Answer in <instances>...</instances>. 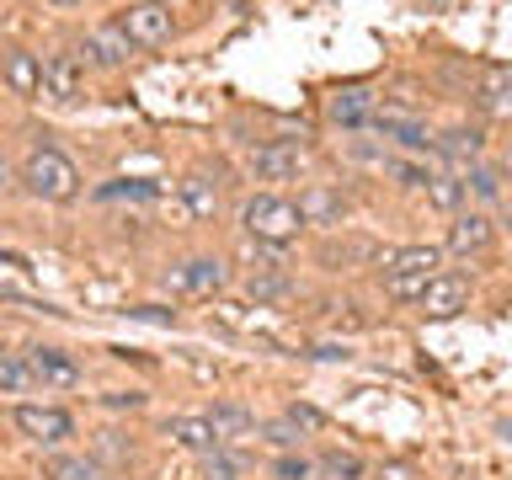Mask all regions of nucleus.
<instances>
[{"label": "nucleus", "instance_id": "1", "mask_svg": "<svg viewBox=\"0 0 512 480\" xmlns=\"http://www.w3.org/2000/svg\"><path fill=\"white\" fill-rule=\"evenodd\" d=\"M240 224L256 246H294L304 230V208L299 198H283V192H256V198L240 208Z\"/></svg>", "mask_w": 512, "mask_h": 480}, {"label": "nucleus", "instance_id": "2", "mask_svg": "<svg viewBox=\"0 0 512 480\" xmlns=\"http://www.w3.org/2000/svg\"><path fill=\"white\" fill-rule=\"evenodd\" d=\"M438 272H443L438 246H400L395 256H384V294H390L395 304H416Z\"/></svg>", "mask_w": 512, "mask_h": 480}, {"label": "nucleus", "instance_id": "3", "mask_svg": "<svg viewBox=\"0 0 512 480\" xmlns=\"http://www.w3.org/2000/svg\"><path fill=\"white\" fill-rule=\"evenodd\" d=\"M22 187L32 192V198H43V203H75L80 198V171H75V160L64 150H48L43 144V150L27 155Z\"/></svg>", "mask_w": 512, "mask_h": 480}, {"label": "nucleus", "instance_id": "4", "mask_svg": "<svg viewBox=\"0 0 512 480\" xmlns=\"http://www.w3.org/2000/svg\"><path fill=\"white\" fill-rule=\"evenodd\" d=\"M11 422H16L22 438H32L38 448H59L64 438H75V416L64 406H32V400H22Z\"/></svg>", "mask_w": 512, "mask_h": 480}, {"label": "nucleus", "instance_id": "5", "mask_svg": "<svg viewBox=\"0 0 512 480\" xmlns=\"http://www.w3.org/2000/svg\"><path fill=\"white\" fill-rule=\"evenodd\" d=\"M118 22H123V32H128L139 48H160V43L176 38V16H171L166 0H139V6H128V11L118 16Z\"/></svg>", "mask_w": 512, "mask_h": 480}, {"label": "nucleus", "instance_id": "6", "mask_svg": "<svg viewBox=\"0 0 512 480\" xmlns=\"http://www.w3.org/2000/svg\"><path fill=\"white\" fill-rule=\"evenodd\" d=\"M43 96H54V102H80L86 96V59L70 54V48H54V54H43Z\"/></svg>", "mask_w": 512, "mask_h": 480}, {"label": "nucleus", "instance_id": "7", "mask_svg": "<svg viewBox=\"0 0 512 480\" xmlns=\"http://www.w3.org/2000/svg\"><path fill=\"white\" fill-rule=\"evenodd\" d=\"M80 54H86V64H96V70H123V64L139 54V43L123 32V22H102V27L86 32Z\"/></svg>", "mask_w": 512, "mask_h": 480}, {"label": "nucleus", "instance_id": "8", "mask_svg": "<svg viewBox=\"0 0 512 480\" xmlns=\"http://www.w3.org/2000/svg\"><path fill=\"white\" fill-rule=\"evenodd\" d=\"M491 240H496V219L486 208H459L448 235H443V246L454 256H480V251H491Z\"/></svg>", "mask_w": 512, "mask_h": 480}, {"label": "nucleus", "instance_id": "9", "mask_svg": "<svg viewBox=\"0 0 512 480\" xmlns=\"http://www.w3.org/2000/svg\"><path fill=\"white\" fill-rule=\"evenodd\" d=\"M374 134L390 139V144H400L406 155H438V134H432L422 118H411V112H379V118H374Z\"/></svg>", "mask_w": 512, "mask_h": 480}, {"label": "nucleus", "instance_id": "10", "mask_svg": "<svg viewBox=\"0 0 512 480\" xmlns=\"http://www.w3.org/2000/svg\"><path fill=\"white\" fill-rule=\"evenodd\" d=\"M166 283L176 294H219V288L230 283V267H224L219 256H187V262H176L166 272Z\"/></svg>", "mask_w": 512, "mask_h": 480}, {"label": "nucleus", "instance_id": "11", "mask_svg": "<svg viewBox=\"0 0 512 480\" xmlns=\"http://www.w3.org/2000/svg\"><path fill=\"white\" fill-rule=\"evenodd\" d=\"M251 171L262 176V182H299L304 171V150L294 139H267L251 150Z\"/></svg>", "mask_w": 512, "mask_h": 480}, {"label": "nucleus", "instance_id": "12", "mask_svg": "<svg viewBox=\"0 0 512 480\" xmlns=\"http://www.w3.org/2000/svg\"><path fill=\"white\" fill-rule=\"evenodd\" d=\"M326 118L336 128H374V118H379L374 91H368V86H336L326 96Z\"/></svg>", "mask_w": 512, "mask_h": 480}, {"label": "nucleus", "instance_id": "13", "mask_svg": "<svg viewBox=\"0 0 512 480\" xmlns=\"http://www.w3.org/2000/svg\"><path fill=\"white\" fill-rule=\"evenodd\" d=\"M422 310L432 315V320H448V315H459V310H470V278L464 272H438V278L427 283V294L416 299Z\"/></svg>", "mask_w": 512, "mask_h": 480}, {"label": "nucleus", "instance_id": "14", "mask_svg": "<svg viewBox=\"0 0 512 480\" xmlns=\"http://www.w3.org/2000/svg\"><path fill=\"white\" fill-rule=\"evenodd\" d=\"M299 208H304V224L336 230V224L352 214V198H347L342 187H331V182H315V187H304V192H299Z\"/></svg>", "mask_w": 512, "mask_h": 480}, {"label": "nucleus", "instance_id": "15", "mask_svg": "<svg viewBox=\"0 0 512 480\" xmlns=\"http://www.w3.org/2000/svg\"><path fill=\"white\" fill-rule=\"evenodd\" d=\"M27 363H32L43 390H75L80 384V363L64 347H27Z\"/></svg>", "mask_w": 512, "mask_h": 480}, {"label": "nucleus", "instance_id": "16", "mask_svg": "<svg viewBox=\"0 0 512 480\" xmlns=\"http://www.w3.org/2000/svg\"><path fill=\"white\" fill-rule=\"evenodd\" d=\"M480 155H486V134L480 128L454 123L448 134H438V160L448 171H470V166H480Z\"/></svg>", "mask_w": 512, "mask_h": 480}, {"label": "nucleus", "instance_id": "17", "mask_svg": "<svg viewBox=\"0 0 512 480\" xmlns=\"http://www.w3.org/2000/svg\"><path fill=\"white\" fill-rule=\"evenodd\" d=\"M0 75H6V86L16 96H43V54H32V48H6Z\"/></svg>", "mask_w": 512, "mask_h": 480}, {"label": "nucleus", "instance_id": "18", "mask_svg": "<svg viewBox=\"0 0 512 480\" xmlns=\"http://www.w3.org/2000/svg\"><path fill=\"white\" fill-rule=\"evenodd\" d=\"M166 438L182 443V448H192V454H219V448H230V443H224V432L208 422V416H171V422H166Z\"/></svg>", "mask_w": 512, "mask_h": 480}, {"label": "nucleus", "instance_id": "19", "mask_svg": "<svg viewBox=\"0 0 512 480\" xmlns=\"http://www.w3.org/2000/svg\"><path fill=\"white\" fill-rule=\"evenodd\" d=\"M43 475L48 480H107V464L96 454H64V448H54L43 459Z\"/></svg>", "mask_w": 512, "mask_h": 480}, {"label": "nucleus", "instance_id": "20", "mask_svg": "<svg viewBox=\"0 0 512 480\" xmlns=\"http://www.w3.org/2000/svg\"><path fill=\"white\" fill-rule=\"evenodd\" d=\"M182 203H187L192 219H214V214H219V187H214V176H208V171H187V176H182Z\"/></svg>", "mask_w": 512, "mask_h": 480}, {"label": "nucleus", "instance_id": "21", "mask_svg": "<svg viewBox=\"0 0 512 480\" xmlns=\"http://www.w3.org/2000/svg\"><path fill=\"white\" fill-rule=\"evenodd\" d=\"M480 107L491 118H512V64H491L486 80H480Z\"/></svg>", "mask_w": 512, "mask_h": 480}, {"label": "nucleus", "instance_id": "22", "mask_svg": "<svg viewBox=\"0 0 512 480\" xmlns=\"http://www.w3.org/2000/svg\"><path fill=\"white\" fill-rule=\"evenodd\" d=\"M427 203L443 208V214H459L464 203H470V192H464V171H438L427 182Z\"/></svg>", "mask_w": 512, "mask_h": 480}, {"label": "nucleus", "instance_id": "23", "mask_svg": "<svg viewBox=\"0 0 512 480\" xmlns=\"http://www.w3.org/2000/svg\"><path fill=\"white\" fill-rule=\"evenodd\" d=\"M38 374H32L27 352H0V395H32Z\"/></svg>", "mask_w": 512, "mask_h": 480}, {"label": "nucleus", "instance_id": "24", "mask_svg": "<svg viewBox=\"0 0 512 480\" xmlns=\"http://www.w3.org/2000/svg\"><path fill=\"white\" fill-rule=\"evenodd\" d=\"M288 272L278 267V262H267V267H256L251 278H246V294L256 299V304H272V299H288Z\"/></svg>", "mask_w": 512, "mask_h": 480}, {"label": "nucleus", "instance_id": "25", "mask_svg": "<svg viewBox=\"0 0 512 480\" xmlns=\"http://www.w3.org/2000/svg\"><path fill=\"white\" fill-rule=\"evenodd\" d=\"M315 470L326 475V480H363V475H368V464H363V454H347V448H326Z\"/></svg>", "mask_w": 512, "mask_h": 480}, {"label": "nucleus", "instance_id": "26", "mask_svg": "<svg viewBox=\"0 0 512 480\" xmlns=\"http://www.w3.org/2000/svg\"><path fill=\"white\" fill-rule=\"evenodd\" d=\"M464 192H470L475 203H496V198H502V171L480 160V166H470V171H464Z\"/></svg>", "mask_w": 512, "mask_h": 480}, {"label": "nucleus", "instance_id": "27", "mask_svg": "<svg viewBox=\"0 0 512 480\" xmlns=\"http://www.w3.org/2000/svg\"><path fill=\"white\" fill-rule=\"evenodd\" d=\"M208 422H214V427L224 432V443H230V438H240V432L256 427V416H251L246 406H235V400H219V406L208 411Z\"/></svg>", "mask_w": 512, "mask_h": 480}, {"label": "nucleus", "instance_id": "28", "mask_svg": "<svg viewBox=\"0 0 512 480\" xmlns=\"http://www.w3.org/2000/svg\"><path fill=\"white\" fill-rule=\"evenodd\" d=\"M246 454L235 448H219V454H203V480H246Z\"/></svg>", "mask_w": 512, "mask_h": 480}, {"label": "nucleus", "instance_id": "29", "mask_svg": "<svg viewBox=\"0 0 512 480\" xmlns=\"http://www.w3.org/2000/svg\"><path fill=\"white\" fill-rule=\"evenodd\" d=\"M384 176H395V187H427L438 171H427L422 160H411V155H384Z\"/></svg>", "mask_w": 512, "mask_h": 480}, {"label": "nucleus", "instance_id": "30", "mask_svg": "<svg viewBox=\"0 0 512 480\" xmlns=\"http://www.w3.org/2000/svg\"><path fill=\"white\" fill-rule=\"evenodd\" d=\"M118 198L150 203V198H160V187H155V182H128V176H118V182H107V187H96V203H118Z\"/></svg>", "mask_w": 512, "mask_h": 480}, {"label": "nucleus", "instance_id": "31", "mask_svg": "<svg viewBox=\"0 0 512 480\" xmlns=\"http://www.w3.org/2000/svg\"><path fill=\"white\" fill-rule=\"evenodd\" d=\"M272 475H278V480H310V475H320V470H315L304 454H283L278 464H272Z\"/></svg>", "mask_w": 512, "mask_h": 480}, {"label": "nucleus", "instance_id": "32", "mask_svg": "<svg viewBox=\"0 0 512 480\" xmlns=\"http://www.w3.org/2000/svg\"><path fill=\"white\" fill-rule=\"evenodd\" d=\"M128 320H144V326H176V310H160V304H134V310H123Z\"/></svg>", "mask_w": 512, "mask_h": 480}, {"label": "nucleus", "instance_id": "33", "mask_svg": "<svg viewBox=\"0 0 512 480\" xmlns=\"http://www.w3.org/2000/svg\"><path fill=\"white\" fill-rule=\"evenodd\" d=\"M262 432H267V438H272V443H278V448H299V427H294V422H288V416H283V422H267Z\"/></svg>", "mask_w": 512, "mask_h": 480}, {"label": "nucleus", "instance_id": "34", "mask_svg": "<svg viewBox=\"0 0 512 480\" xmlns=\"http://www.w3.org/2000/svg\"><path fill=\"white\" fill-rule=\"evenodd\" d=\"M102 454H107V459H128L134 448L123 443V432H102V443H96V459H102Z\"/></svg>", "mask_w": 512, "mask_h": 480}, {"label": "nucleus", "instance_id": "35", "mask_svg": "<svg viewBox=\"0 0 512 480\" xmlns=\"http://www.w3.org/2000/svg\"><path fill=\"white\" fill-rule=\"evenodd\" d=\"M288 422H294L299 432H315L320 422H326V416H320L315 406H288Z\"/></svg>", "mask_w": 512, "mask_h": 480}, {"label": "nucleus", "instance_id": "36", "mask_svg": "<svg viewBox=\"0 0 512 480\" xmlns=\"http://www.w3.org/2000/svg\"><path fill=\"white\" fill-rule=\"evenodd\" d=\"M102 400H107V406H118V411H123V406H128V411H139V406H144V395H139V390H112V395H102Z\"/></svg>", "mask_w": 512, "mask_h": 480}, {"label": "nucleus", "instance_id": "37", "mask_svg": "<svg viewBox=\"0 0 512 480\" xmlns=\"http://www.w3.org/2000/svg\"><path fill=\"white\" fill-rule=\"evenodd\" d=\"M310 358H320V363H336V358H352L347 347H310Z\"/></svg>", "mask_w": 512, "mask_h": 480}, {"label": "nucleus", "instance_id": "38", "mask_svg": "<svg viewBox=\"0 0 512 480\" xmlns=\"http://www.w3.org/2000/svg\"><path fill=\"white\" fill-rule=\"evenodd\" d=\"M384 480H411L406 464H384Z\"/></svg>", "mask_w": 512, "mask_h": 480}, {"label": "nucleus", "instance_id": "39", "mask_svg": "<svg viewBox=\"0 0 512 480\" xmlns=\"http://www.w3.org/2000/svg\"><path fill=\"white\" fill-rule=\"evenodd\" d=\"M496 432H502V443H512V422H496Z\"/></svg>", "mask_w": 512, "mask_h": 480}, {"label": "nucleus", "instance_id": "40", "mask_svg": "<svg viewBox=\"0 0 512 480\" xmlns=\"http://www.w3.org/2000/svg\"><path fill=\"white\" fill-rule=\"evenodd\" d=\"M48 6H86V0H48Z\"/></svg>", "mask_w": 512, "mask_h": 480}, {"label": "nucleus", "instance_id": "41", "mask_svg": "<svg viewBox=\"0 0 512 480\" xmlns=\"http://www.w3.org/2000/svg\"><path fill=\"white\" fill-rule=\"evenodd\" d=\"M427 6H454V0H427Z\"/></svg>", "mask_w": 512, "mask_h": 480}, {"label": "nucleus", "instance_id": "42", "mask_svg": "<svg viewBox=\"0 0 512 480\" xmlns=\"http://www.w3.org/2000/svg\"><path fill=\"white\" fill-rule=\"evenodd\" d=\"M507 230H512V203H507Z\"/></svg>", "mask_w": 512, "mask_h": 480}, {"label": "nucleus", "instance_id": "43", "mask_svg": "<svg viewBox=\"0 0 512 480\" xmlns=\"http://www.w3.org/2000/svg\"><path fill=\"white\" fill-rule=\"evenodd\" d=\"M310 480H315V475H310Z\"/></svg>", "mask_w": 512, "mask_h": 480}]
</instances>
